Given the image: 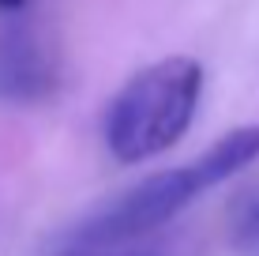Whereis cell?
Listing matches in <instances>:
<instances>
[{"label":"cell","mask_w":259,"mask_h":256,"mask_svg":"<svg viewBox=\"0 0 259 256\" xmlns=\"http://www.w3.org/2000/svg\"><path fill=\"white\" fill-rule=\"evenodd\" d=\"M229 241H233V256H259V196L237 211Z\"/></svg>","instance_id":"obj_4"},{"label":"cell","mask_w":259,"mask_h":256,"mask_svg":"<svg viewBox=\"0 0 259 256\" xmlns=\"http://www.w3.org/2000/svg\"><path fill=\"white\" fill-rule=\"evenodd\" d=\"M26 4H30V0H0V12L4 15H19Z\"/></svg>","instance_id":"obj_6"},{"label":"cell","mask_w":259,"mask_h":256,"mask_svg":"<svg viewBox=\"0 0 259 256\" xmlns=\"http://www.w3.org/2000/svg\"><path fill=\"white\" fill-rule=\"evenodd\" d=\"M203 192H210V181L203 173L199 158L188 166L162 170L154 177L139 181L136 189H128L124 196H117L109 207H102L87 223H79L68 234L64 249H105V245L147 241L150 234H158L165 223H173Z\"/></svg>","instance_id":"obj_2"},{"label":"cell","mask_w":259,"mask_h":256,"mask_svg":"<svg viewBox=\"0 0 259 256\" xmlns=\"http://www.w3.org/2000/svg\"><path fill=\"white\" fill-rule=\"evenodd\" d=\"M203 102V64L195 57H165L136 72L105 109V147L124 166L181 143Z\"/></svg>","instance_id":"obj_1"},{"label":"cell","mask_w":259,"mask_h":256,"mask_svg":"<svg viewBox=\"0 0 259 256\" xmlns=\"http://www.w3.org/2000/svg\"><path fill=\"white\" fill-rule=\"evenodd\" d=\"M53 83H57V57L46 38L34 26L12 19L0 34V98L30 105L49 98Z\"/></svg>","instance_id":"obj_3"},{"label":"cell","mask_w":259,"mask_h":256,"mask_svg":"<svg viewBox=\"0 0 259 256\" xmlns=\"http://www.w3.org/2000/svg\"><path fill=\"white\" fill-rule=\"evenodd\" d=\"M57 256H169L154 241H132V245H105V249H60Z\"/></svg>","instance_id":"obj_5"}]
</instances>
